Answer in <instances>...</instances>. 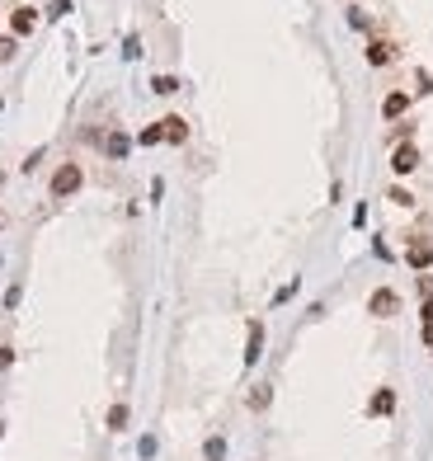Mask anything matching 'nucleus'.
<instances>
[{
  "label": "nucleus",
  "instance_id": "nucleus-1",
  "mask_svg": "<svg viewBox=\"0 0 433 461\" xmlns=\"http://www.w3.org/2000/svg\"><path fill=\"white\" fill-rule=\"evenodd\" d=\"M85 189V170L76 161H61L52 170V179H48V193H52V203H66V198H76Z\"/></svg>",
  "mask_w": 433,
  "mask_h": 461
},
{
  "label": "nucleus",
  "instance_id": "nucleus-2",
  "mask_svg": "<svg viewBox=\"0 0 433 461\" xmlns=\"http://www.w3.org/2000/svg\"><path fill=\"white\" fill-rule=\"evenodd\" d=\"M419 165H424V156H419V146H414V141H401V146L391 151V174H401V179L414 174Z\"/></svg>",
  "mask_w": 433,
  "mask_h": 461
},
{
  "label": "nucleus",
  "instance_id": "nucleus-3",
  "mask_svg": "<svg viewBox=\"0 0 433 461\" xmlns=\"http://www.w3.org/2000/svg\"><path fill=\"white\" fill-rule=\"evenodd\" d=\"M401 311V297H396V287H377L372 297H367V316H377V320H391Z\"/></svg>",
  "mask_w": 433,
  "mask_h": 461
},
{
  "label": "nucleus",
  "instance_id": "nucleus-4",
  "mask_svg": "<svg viewBox=\"0 0 433 461\" xmlns=\"http://www.w3.org/2000/svg\"><path fill=\"white\" fill-rule=\"evenodd\" d=\"M401 57V48L391 38H367V66H391Z\"/></svg>",
  "mask_w": 433,
  "mask_h": 461
},
{
  "label": "nucleus",
  "instance_id": "nucleus-5",
  "mask_svg": "<svg viewBox=\"0 0 433 461\" xmlns=\"http://www.w3.org/2000/svg\"><path fill=\"white\" fill-rule=\"evenodd\" d=\"M99 146H104L108 161H128V151H132V136L123 132V127H113V132H104V141H99Z\"/></svg>",
  "mask_w": 433,
  "mask_h": 461
},
{
  "label": "nucleus",
  "instance_id": "nucleus-6",
  "mask_svg": "<svg viewBox=\"0 0 433 461\" xmlns=\"http://www.w3.org/2000/svg\"><path fill=\"white\" fill-rule=\"evenodd\" d=\"M405 264H410L414 273H429V269H433V245H429V240H410Z\"/></svg>",
  "mask_w": 433,
  "mask_h": 461
},
{
  "label": "nucleus",
  "instance_id": "nucleus-7",
  "mask_svg": "<svg viewBox=\"0 0 433 461\" xmlns=\"http://www.w3.org/2000/svg\"><path fill=\"white\" fill-rule=\"evenodd\" d=\"M405 113H410V94L405 90H391V94L381 99V118H386V123H401Z\"/></svg>",
  "mask_w": 433,
  "mask_h": 461
},
{
  "label": "nucleus",
  "instance_id": "nucleus-8",
  "mask_svg": "<svg viewBox=\"0 0 433 461\" xmlns=\"http://www.w3.org/2000/svg\"><path fill=\"white\" fill-rule=\"evenodd\" d=\"M367 414H372V419L396 414V391H391V386H377V391H372V400H367Z\"/></svg>",
  "mask_w": 433,
  "mask_h": 461
},
{
  "label": "nucleus",
  "instance_id": "nucleus-9",
  "mask_svg": "<svg viewBox=\"0 0 433 461\" xmlns=\"http://www.w3.org/2000/svg\"><path fill=\"white\" fill-rule=\"evenodd\" d=\"M33 28H38V10H33V5H19V10L10 14V33L24 38V33H33Z\"/></svg>",
  "mask_w": 433,
  "mask_h": 461
},
{
  "label": "nucleus",
  "instance_id": "nucleus-10",
  "mask_svg": "<svg viewBox=\"0 0 433 461\" xmlns=\"http://www.w3.org/2000/svg\"><path fill=\"white\" fill-rule=\"evenodd\" d=\"M161 127H165V141H170V146H184V141H189V118H179V113L161 118Z\"/></svg>",
  "mask_w": 433,
  "mask_h": 461
},
{
  "label": "nucleus",
  "instance_id": "nucleus-11",
  "mask_svg": "<svg viewBox=\"0 0 433 461\" xmlns=\"http://www.w3.org/2000/svg\"><path fill=\"white\" fill-rule=\"evenodd\" d=\"M264 353V320H250V339H245V367H254Z\"/></svg>",
  "mask_w": 433,
  "mask_h": 461
},
{
  "label": "nucleus",
  "instance_id": "nucleus-12",
  "mask_svg": "<svg viewBox=\"0 0 433 461\" xmlns=\"http://www.w3.org/2000/svg\"><path fill=\"white\" fill-rule=\"evenodd\" d=\"M128 419H132V409H128V400H118V405H108V433H128Z\"/></svg>",
  "mask_w": 433,
  "mask_h": 461
},
{
  "label": "nucleus",
  "instance_id": "nucleus-13",
  "mask_svg": "<svg viewBox=\"0 0 433 461\" xmlns=\"http://www.w3.org/2000/svg\"><path fill=\"white\" fill-rule=\"evenodd\" d=\"M269 400H273V386H269V381H259V386L250 391V409L259 414V409H269Z\"/></svg>",
  "mask_w": 433,
  "mask_h": 461
},
{
  "label": "nucleus",
  "instance_id": "nucleus-14",
  "mask_svg": "<svg viewBox=\"0 0 433 461\" xmlns=\"http://www.w3.org/2000/svg\"><path fill=\"white\" fill-rule=\"evenodd\" d=\"M203 457H208V461H226V438H221V433L208 438V442H203Z\"/></svg>",
  "mask_w": 433,
  "mask_h": 461
},
{
  "label": "nucleus",
  "instance_id": "nucleus-15",
  "mask_svg": "<svg viewBox=\"0 0 433 461\" xmlns=\"http://www.w3.org/2000/svg\"><path fill=\"white\" fill-rule=\"evenodd\" d=\"M14 57H19V38H14V33H5V38H0V66H10Z\"/></svg>",
  "mask_w": 433,
  "mask_h": 461
},
{
  "label": "nucleus",
  "instance_id": "nucleus-16",
  "mask_svg": "<svg viewBox=\"0 0 433 461\" xmlns=\"http://www.w3.org/2000/svg\"><path fill=\"white\" fill-rule=\"evenodd\" d=\"M137 141H141V146H161L165 127H161V123H151V127H141V132H137Z\"/></svg>",
  "mask_w": 433,
  "mask_h": 461
},
{
  "label": "nucleus",
  "instance_id": "nucleus-17",
  "mask_svg": "<svg viewBox=\"0 0 433 461\" xmlns=\"http://www.w3.org/2000/svg\"><path fill=\"white\" fill-rule=\"evenodd\" d=\"M151 94H179V81L174 76H151Z\"/></svg>",
  "mask_w": 433,
  "mask_h": 461
},
{
  "label": "nucleus",
  "instance_id": "nucleus-18",
  "mask_svg": "<svg viewBox=\"0 0 433 461\" xmlns=\"http://www.w3.org/2000/svg\"><path fill=\"white\" fill-rule=\"evenodd\" d=\"M396 141H410V136H414V118H401V123H396Z\"/></svg>",
  "mask_w": 433,
  "mask_h": 461
},
{
  "label": "nucleus",
  "instance_id": "nucleus-19",
  "mask_svg": "<svg viewBox=\"0 0 433 461\" xmlns=\"http://www.w3.org/2000/svg\"><path fill=\"white\" fill-rule=\"evenodd\" d=\"M391 203H396V207H414V193H405V189H391Z\"/></svg>",
  "mask_w": 433,
  "mask_h": 461
},
{
  "label": "nucleus",
  "instance_id": "nucleus-20",
  "mask_svg": "<svg viewBox=\"0 0 433 461\" xmlns=\"http://www.w3.org/2000/svg\"><path fill=\"white\" fill-rule=\"evenodd\" d=\"M349 24H353V28H372V19H367L363 10H349Z\"/></svg>",
  "mask_w": 433,
  "mask_h": 461
},
{
  "label": "nucleus",
  "instance_id": "nucleus-21",
  "mask_svg": "<svg viewBox=\"0 0 433 461\" xmlns=\"http://www.w3.org/2000/svg\"><path fill=\"white\" fill-rule=\"evenodd\" d=\"M419 320H433V297L419 301Z\"/></svg>",
  "mask_w": 433,
  "mask_h": 461
},
{
  "label": "nucleus",
  "instance_id": "nucleus-22",
  "mask_svg": "<svg viewBox=\"0 0 433 461\" xmlns=\"http://www.w3.org/2000/svg\"><path fill=\"white\" fill-rule=\"evenodd\" d=\"M419 339H424V344L433 349V320H424V325H419Z\"/></svg>",
  "mask_w": 433,
  "mask_h": 461
},
{
  "label": "nucleus",
  "instance_id": "nucleus-23",
  "mask_svg": "<svg viewBox=\"0 0 433 461\" xmlns=\"http://www.w3.org/2000/svg\"><path fill=\"white\" fill-rule=\"evenodd\" d=\"M10 362H14V349H5V344H0V372H5Z\"/></svg>",
  "mask_w": 433,
  "mask_h": 461
},
{
  "label": "nucleus",
  "instance_id": "nucleus-24",
  "mask_svg": "<svg viewBox=\"0 0 433 461\" xmlns=\"http://www.w3.org/2000/svg\"><path fill=\"white\" fill-rule=\"evenodd\" d=\"M419 297H433V278H429V273L419 278Z\"/></svg>",
  "mask_w": 433,
  "mask_h": 461
},
{
  "label": "nucleus",
  "instance_id": "nucleus-25",
  "mask_svg": "<svg viewBox=\"0 0 433 461\" xmlns=\"http://www.w3.org/2000/svg\"><path fill=\"white\" fill-rule=\"evenodd\" d=\"M71 10V0H52V14H66Z\"/></svg>",
  "mask_w": 433,
  "mask_h": 461
},
{
  "label": "nucleus",
  "instance_id": "nucleus-26",
  "mask_svg": "<svg viewBox=\"0 0 433 461\" xmlns=\"http://www.w3.org/2000/svg\"><path fill=\"white\" fill-rule=\"evenodd\" d=\"M0 226H5V207H0Z\"/></svg>",
  "mask_w": 433,
  "mask_h": 461
},
{
  "label": "nucleus",
  "instance_id": "nucleus-27",
  "mask_svg": "<svg viewBox=\"0 0 433 461\" xmlns=\"http://www.w3.org/2000/svg\"><path fill=\"white\" fill-rule=\"evenodd\" d=\"M0 438H5V419H0Z\"/></svg>",
  "mask_w": 433,
  "mask_h": 461
}]
</instances>
